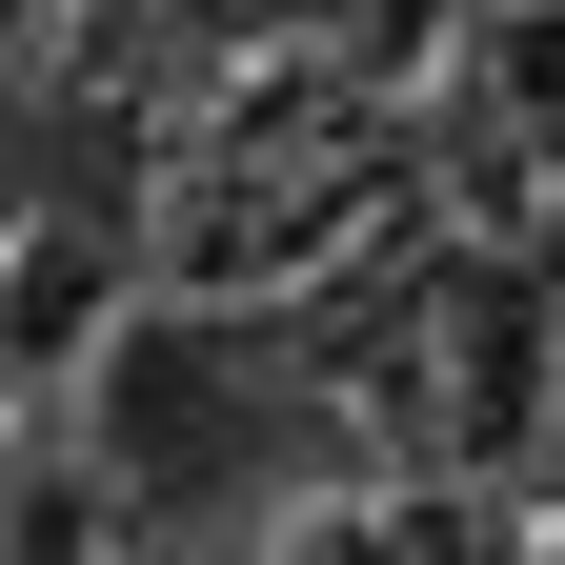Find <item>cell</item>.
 I'll return each instance as SVG.
<instances>
[{
	"instance_id": "6da1fadb",
	"label": "cell",
	"mask_w": 565,
	"mask_h": 565,
	"mask_svg": "<svg viewBox=\"0 0 565 565\" xmlns=\"http://www.w3.org/2000/svg\"><path fill=\"white\" fill-rule=\"evenodd\" d=\"M0 41H21V0H0Z\"/></svg>"
}]
</instances>
